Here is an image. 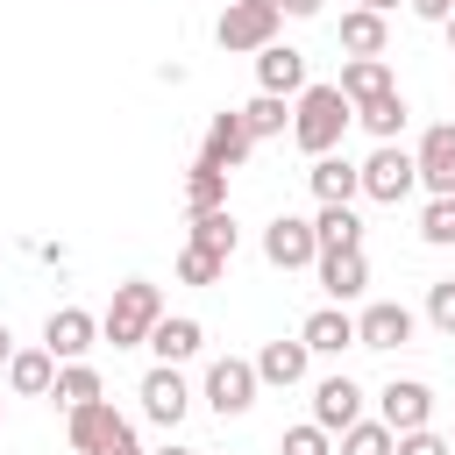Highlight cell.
<instances>
[{
  "label": "cell",
  "mask_w": 455,
  "mask_h": 455,
  "mask_svg": "<svg viewBox=\"0 0 455 455\" xmlns=\"http://www.w3.org/2000/svg\"><path fill=\"white\" fill-rule=\"evenodd\" d=\"M348 121H355V107H348L334 85H306V92L291 100V142H299L306 156H334V142L348 135Z\"/></svg>",
  "instance_id": "6da1fadb"
},
{
  "label": "cell",
  "mask_w": 455,
  "mask_h": 455,
  "mask_svg": "<svg viewBox=\"0 0 455 455\" xmlns=\"http://www.w3.org/2000/svg\"><path fill=\"white\" fill-rule=\"evenodd\" d=\"M156 320H164V291H156L149 277H128V284H114V306L100 313V334H107L114 348H142Z\"/></svg>",
  "instance_id": "7a4b0ae2"
},
{
  "label": "cell",
  "mask_w": 455,
  "mask_h": 455,
  "mask_svg": "<svg viewBox=\"0 0 455 455\" xmlns=\"http://www.w3.org/2000/svg\"><path fill=\"white\" fill-rule=\"evenodd\" d=\"M277 28H284V14H277L270 0H228L213 36H220V50H249V57H256V50L277 43Z\"/></svg>",
  "instance_id": "3957f363"
},
{
  "label": "cell",
  "mask_w": 455,
  "mask_h": 455,
  "mask_svg": "<svg viewBox=\"0 0 455 455\" xmlns=\"http://www.w3.org/2000/svg\"><path fill=\"white\" fill-rule=\"evenodd\" d=\"M355 178H363V192H370L377 206H398V199L419 185V171H412V149H398V142H377V149L355 164Z\"/></svg>",
  "instance_id": "277c9868"
},
{
  "label": "cell",
  "mask_w": 455,
  "mask_h": 455,
  "mask_svg": "<svg viewBox=\"0 0 455 455\" xmlns=\"http://www.w3.org/2000/svg\"><path fill=\"white\" fill-rule=\"evenodd\" d=\"M206 405H213L220 419H242V412L256 405V363H242V355H220V363L206 370Z\"/></svg>",
  "instance_id": "5b68a950"
},
{
  "label": "cell",
  "mask_w": 455,
  "mask_h": 455,
  "mask_svg": "<svg viewBox=\"0 0 455 455\" xmlns=\"http://www.w3.org/2000/svg\"><path fill=\"white\" fill-rule=\"evenodd\" d=\"M377 419H384L391 434H412V427L434 419V391H427L419 377H391V384L377 391Z\"/></svg>",
  "instance_id": "8992f818"
},
{
  "label": "cell",
  "mask_w": 455,
  "mask_h": 455,
  "mask_svg": "<svg viewBox=\"0 0 455 455\" xmlns=\"http://www.w3.org/2000/svg\"><path fill=\"white\" fill-rule=\"evenodd\" d=\"M412 171H419V185H427L434 199H455V121H441V128H427V135H419Z\"/></svg>",
  "instance_id": "52a82bcc"
},
{
  "label": "cell",
  "mask_w": 455,
  "mask_h": 455,
  "mask_svg": "<svg viewBox=\"0 0 455 455\" xmlns=\"http://www.w3.org/2000/svg\"><path fill=\"white\" fill-rule=\"evenodd\" d=\"M92 341H100V320H92L85 306H57V313L43 320V348H50L57 363H85Z\"/></svg>",
  "instance_id": "ba28073f"
},
{
  "label": "cell",
  "mask_w": 455,
  "mask_h": 455,
  "mask_svg": "<svg viewBox=\"0 0 455 455\" xmlns=\"http://www.w3.org/2000/svg\"><path fill=\"white\" fill-rule=\"evenodd\" d=\"M363 419V384L355 377H320L313 384V427L320 434H348Z\"/></svg>",
  "instance_id": "9c48e42d"
},
{
  "label": "cell",
  "mask_w": 455,
  "mask_h": 455,
  "mask_svg": "<svg viewBox=\"0 0 455 455\" xmlns=\"http://www.w3.org/2000/svg\"><path fill=\"white\" fill-rule=\"evenodd\" d=\"M263 256H270L277 270H306V263L320 256V242H313V220H299V213H277V220L263 228Z\"/></svg>",
  "instance_id": "30bf717a"
},
{
  "label": "cell",
  "mask_w": 455,
  "mask_h": 455,
  "mask_svg": "<svg viewBox=\"0 0 455 455\" xmlns=\"http://www.w3.org/2000/svg\"><path fill=\"white\" fill-rule=\"evenodd\" d=\"M256 92L299 100V92H306V50H291V43H270V50H256Z\"/></svg>",
  "instance_id": "8fae6325"
},
{
  "label": "cell",
  "mask_w": 455,
  "mask_h": 455,
  "mask_svg": "<svg viewBox=\"0 0 455 455\" xmlns=\"http://www.w3.org/2000/svg\"><path fill=\"white\" fill-rule=\"evenodd\" d=\"M313 270H320V291H327L334 306L363 299V284H370V263H363V249H320V256H313Z\"/></svg>",
  "instance_id": "7c38bea8"
},
{
  "label": "cell",
  "mask_w": 455,
  "mask_h": 455,
  "mask_svg": "<svg viewBox=\"0 0 455 455\" xmlns=\"http://www.w3.org/2000/svg\"><path fill=\"white\" fill-rule=\"evenodd\" d=\"M405 341H412V306H398V299L363 306V320H355V348H405Z\"/></svg>",
  "instance_id": "4fadbf2b"
},
{
  "label": "cell",
  "mask_w": 455,
  "mask_h": 455,
  "mask_svg": "<svg viewBox=\"0 0 455 455\" xmlns=\"http://www.w3.org/2000/svg\"><path fill=\"white\" fill-rule=\"evenodd\" d=\"M185 405H192V391H185V377H178L171 363H156V370L142 377V412H149L156 427H178V419H185Z\"/></svg>",
  "instance_id": "5bb4252c"
},
{
  "label": "cell",
  "mask_w": 455,
  "mask_h": 455,
  "mask_svg": "<svg viewBox=\"0 0 455 455\" xmlns=\"http://www.w3.org/2000/svg\"><path fill=\"white\" fill-rule=\"evenodd\" d=\"M249 149H256V142H249L242 114L228 107V114H213V121H206V149H199V164H213V171H235V164H242Z\"/></svg>",
  "instance_id": "9a60e30c"
},
{
  "label": "cell",
  "mask_w": 455,
  "mask_h": 455,
  "mask_svg": "<svg viewBox=\"0 0 455 455\" xmlns=\"http://www.w3.org/2000/svg\"><path fill=\"white\" fill-rule=\"evenodd\" d=\"M199 341H206V327H199L192 313H164V320L149 327V341H142V348H156V363H171V370H178L185 355H199Z\"/></svg>",
  "instance_id": "2e32d148"
},
{
  "label": "cell",
  "mask_w": 455,
  "mask_h": 455,
  "mask_svg": "<svg viewBox=\"0 0 455 455\" xmlns=\"http://www.w3.org/2000/svg\"><path fill=\"white\" fill-rule=\"evenodd\" d=\"M299 341H306V355H341V348H355V320L341 306H320V313H306Z\"/></svg>",
  "instance_id": "e0dca14e"
},
{
  "label": "cell",
  "mask_w": 455,
  "mask_h": 455,
  "mask_svg": "<svg viewBox=\"0 0 455 455\" xmlns=\"http://www.w3.org/2000/svg\"><path fill=\"white\" fill-rule=\"evenodd\" d=\"M334 92H341L348 107H370L377 92H391V64H384V57H348L341 78H334Z\"/></svg>",
  "instance_id": "ac0fdd59"
},
{
  "label": "cell",
  "mask_w": 455,
  "mask_h": 455,
  "mask_svg": "<svg viewBox=\"0 0 455 455\" xmlns=\"http://www.w3.org/2000/svg\"><path fill=\"white\" fill-rule=\"evenodd\" d=\"M306 185H313V199H320V206H348V199L363 192V178H355V164H348V156H313Z\"/></svg>",
  "instance_id": "d6986e66"
},
{
  "label": "cell",
  "mask_w": 455,
  "mask_h": 455,
  "mask_svg": "<svg viewBox=\"0 0 455 455\" xmlns=\"http://www.w3.org/2000/svg\"><path fill=\"white\" fill-rule=\"evenodd\" d=\"M306 341H263V355H256V384H277V391H291L299 377H306Z\"/></svg>",
  "instance_id": "ffe728a7"
},
{
  "label": "cell",
  "mask_w": 455,
  "mask_h": 455,
  "mask_svg": "<svg viewBox=\"0 0 455 455\" xmlns=\"http://www.w3.org/2000/svg\"><path fill=\"white\" fill-rule=\"evenodd\" d=\"M7 384H14L21 398H50V384H57V355H50V348H14V355H7Z\"/></svg>",
  "instance_id": "44dd1931"
},
{
  "label": "cell",
  "mask_w": 455,
  "mask_h": 455,
  "mask_svg": "<svg viewBox=\"0 0 455 455\" xmlns=\"http://www.w3.org/2000/svg\"><path fill=\"white\" fill-rule=\"evenodd\" d=\"M334 36H341V50H348V57H384V43H391L384 14H370V7H348Z\"/></svg>",
  "instance_id": "7402d4cb"
},
{
  "label": "cell",
  "mask_w": 455,
  "mask_h": 455,
  "mask_svg": "<svg viewBox=\"0 0 455 455\" xmlns=\"http://www.w3.org/2000/svg\"><path fill=\"white\" fill-rule=\"evenodd\" d=\"M114 427H121L114 398H92V405H78V412H71V448H78V455H100Z\"/></svg>",
  "instance_id": "603a6c76"
},
{
  "label": "cell",
  "mask_w": 455,
  "mask_h": 455,
  "mask_svg": "<svg viewBox=\"0 0 455 455\" xmlns=\"http://www.w3.org/2000/svg\"><path fill=\"white\" fill-rule=\"evenodd\" d=\"M242 114V128H249V142H270V135H284L291 128V100H277V92H256L249 107H235Z\"/></svg>",
  "instance_id": "cb8c5ba5"
},
{
  "label": "cell",
  "mask_w": 455,
  "mask_h": 455,
  "mask_svg": "<svg viewBox=\"0 0 455 455\" xmlns=\"http://www.w3.org/2000/svg\"><path fill=\"white\" fill-rule=\"evenodd\" d=\"M313 242H320V249H363L355 206H320V213H313Z\"/></svg>",
  "instance_id": "d4e9b609"
},
{
  "label": "cell",
  "mask_w": 455,
  "mask_h": 455,
  "mask_svg": "<svg viewBox=\"0 0 455 455\" xmlns=\"http://www.w3.org/2000/svg\"><path fill=\"white\" fill-rule=\"evenodd\" d=\"M50 398H57L64 412H78V405H92V398H107V391H100V370H92V363H64L57 384H50Z\"/></svg>",
  "instance_id": "484cf974"
},
{
  "label": "cell",
  "mask_w": 455,
  "mask_h": 455,
  "mask_svg": "<svg viewBox=\"0 0 455 455\" xmlns=\"http://www.w3.org/2000/svg\"><path fill=\"white\" fill-rule=\"evenodd\" d=\"M355 121H363L377 142H398V128H405V100H398V85H391V92H377L370 107H355Z\"/></svg>",
  "instance_id": "4316f807"
},
{
  "label": "cell",
  "mask_w": 455,
  "mask_h": 455,
  "mask_svg": "<svg viewBox=\"0 0 455 455\" xmlns=\"http://www.w3.org/2000/svg\"><path fill=\"white\" fill-rule=\"evenodd\" d=\"M235 213L228 206H213V213H192V249H213V256H235Z\"/></svg>",
  "instance_id": "83f0119b"
},
{
  "label": "cell",
  "mask_w": 455,
  "mask_h": 455,
  "mask_svg": "<svg viewBox=\"0 0 455 455\" xmlns=\"http://www.w3.org/2000/svg\"><path fill=\"white\" fill-rule=\"evenodd\" d=\"M185 206H192V213H213V206H228V171H213V164H192V178H185Z\"/></svg>",
  "instance_id": "f1b7e54d"
},
{
  "label": "cell",
  "mask_w": 455,
  "mask_h": 455,
  "mask_svg": "<svg viewBox=\"0 0 455 455\" xmlns=\"http://www.w3.org/2000/svg\"><path fill=\"white\" fill-rule=\"evenodd\" d=\"M398 448V434L384 427V419H355L348 434H341V455H391Z\"/></svg>",
  "instance_id": "f546056e"
},
{
  "label": "cell",
  "mask_w": 455,
  "mask_h": 455,
  "mask_svg": "<svg viewBox=\"0 0 455 455\" xmlns=\"http://www.w3.org/2000/svg\"><path fill=\"white\" fill-rule=\"evenodd\" d=\"M178 277H185V284H220V277H228V256L185 242V249H178Z\"/></svg>",
  "instance_id": "4dcf8cb0"
},
{
  "label": "cell",
  "mask_w": 455,
  "mask_h": 455,
  "mask_svg": "<svg viewBox=\"0 0 455 455\" xmlns=\"http://www.w3.org/2000/svg\"><path fill=\"white\" fill-rule=\"evenodd\" d=\"M419 235H427L434 249H448V242H455V199H427V213H419Z\"/></svg>",
  "instance_id": "1f68e13d"
},
{
  "label": "cell",
  "mask_w": 455,
  "mask_h": 455,
  "mask_svg": "<svg viewBox=\"0 0 455 455\" xmlns=\"http://www.w3.org/2000/svg\"><path fill=\"white\" fill-rule=\"evenodd\" d=\"M427 320H434L441 334H455V277H441V284H427Z\"/></svg>",
  "instance_id": "d6a6232c"
},
{
  "label": "cell",
  "mask_w": 455,
  "mask_h": 455,
  "mask_svg": "<svg viewBox=\"0 0 455 455\" xmlns=\"http://www.w3.org/2000/svg\"><path fill=\"white\" fill-rule=\"evenodd\" d=\"M284 455H334V434H320V427L306 419V427L284 434Z\"/></svg>",
  "instance_id": "836d02e7"
},
{
  "label": "cell",
  "mask_w": 455,
  "mask_h": 455,
  "mask_svg": "<svg viewBox=\"0 0 455 455\" xmlns=\"http://www.w3.org/2000/svg\"><path fill=\"white\" fill-rule=\"evenodd\" d=\"M391 455H455V448H448V434L412 427V434H398V448H391Z\"/></svg>",
  "instance_id": "e575fe53"
},
{
  "label": "cell",
  "mask_w": 455,
  "mask_h": 455,
  "mask_svg": "<svg viewBox=\"0 0 455 455\" xmlns=\"http://www.w3.org/2000/svg\"><path fill=\"white\" fill-rule=\"evenodd\" d=\"M100 455H142V441H135V427H128V419H121V427H114V434H107V448H100Z\"/></svg>",
  "instance_id": "d590c367"
},
{
  "label": "cell",
  "mask_w": 455,
  "mask_h": 455,
  "mask_svg": "<svg viewBox=\"0 0 455 455\" xmlns=\"http://www.w3.org/2000/svg\"><path fill=\"white\" fill-rule=\"evenodd\" d=\"M405 7H412L419 21H448V14H455V0H405Z\"/></svg>",
  "instance_id": "8d00e7d4"
},
{
  "label": "cell",
  "mask_w": 455,
  "mask_h": 455,
  "mask_svg": "<svg viewBox=\"0 0 455 455\" xmlns=\"http://www.w3.org/2000/svg\"><path fill=\"white\" fill-rule=\"evenodd\" d=\"M270 7H277V14H299V21H306V14H320V0H270Z\"/></svg>",
  "instance_id": "74e56055"
},
{
  "label": "cell",
  "mask_w": 455,
  "mask_h": 455,
  "mask_svg": "<svg viewBox=\"0 0 455 455\" xmlns=\"http://www.w3.org/2000/svg\"><path fill=\"white\" fill-rule=\"evenodd\" d=\"M7 355H14V334H7V320H0V363H7Z\"/></svg>",
  "instance_id": "f35d334b"
},
{
  "label": "cell",
  "mask_w": 455,
  "mask_h": 455,
  "mask_svg": "<svg viewBox=\"0 0 455 455\" xmlns=\"http://www.w3.org/2000/svg\"><path fill=\"white\" fill-rule=\"evenodd\" d=\"M363 7H370V14H391V7H398V0H363Z\"/></svg>",
  "instance_id": "ab89813d"
},
{
  "label": "cell",
  "mask_w": 455,
  "mask_h": 455,
  "mask_svg": "<svg viewBox=\"0 0 455 455\" xmlns=\"http://www.w3.org/2000/svg\"><path fill=\"white\" fill-rule=\"evenodd\" d=\"M441 28H448V50H455V14H448V21H441Z\"/></svg>",
  "instance_id": "60d3db41"
},
{
  "label": "cell",
  "mask_w": 455,
  "mask_h": 455,
  "mask_svg": "<svg viewBox=\"0 0 455 455\" xmlns=\"http://www.w3.org/2000/svg\"><path fill=\"white\" fill-rule=\"evenodd\" d=\"M156 455H192V448H156Z\"/></svg>",
  "instance_id": "b9f144b4"
},
{
  "label": "cell",
  "mask_w": 455,
  "mask_h": 455,
  "mask_svg": "<svg viewBox=\"0 0 455 455\" xmlns=\"http://www.w3.org/2000/svg\"><path fill=\"white\" fill-rule=\"evenodd\" d=\"M448 448H455V434H448Z\"/></svg>",
  "instance_id": "7bdbcfd3"
}]
</instances>
